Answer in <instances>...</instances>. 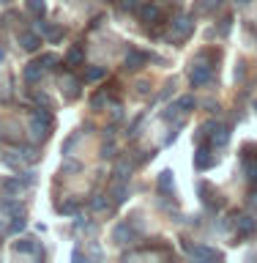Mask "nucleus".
I'll return each instance as SVG.
<instances>
[{"label": "nucleus", "instance_id": "obj_1", "mask_svg": "<svg viewBox=\"0 0 257 263\" xmlns=\"http://www.w3.org/2000/svg\"><path fill=\"white\" fill-rule=\"evenodd\" d=\"M49 129H52V115H49L47 110H36L30 115V132L36 140H44L49 135Z\"/></svg>", "mask_w": 257, "mask_h": 263}, {"label": "nucleus", "instance_id": "obj_2", "mask_svg": "<svg viewBox=\"0 0 257 263\" xmlns=\"http://www.w3.org/2000/svg\"><path fill=\"white\" fill-rule=\"evenodd\" d=\"M213 77V71H211V66H203V63H197L192 66V71H189V82L197 88V85H208Z\"/></svg>", "mask_w": 257, "mask_h": 263}, {"label": "nucleus", "instance_id": "obj_3", "mask_svg": "<svg viewBox=\"0 0 257 263\" xmlns=\"http://www.w3.org/2000/svg\"><path fill=\"white\" fill-rule=\"evenodd\" d=\"M192 30H194V20H189V16H178V20L172 22L170 39H186V36H192Z\"/></svg>", "mask_w": 257, "mask_h": 263}, {"label": "nucleus", "instance_id": "obj_4", "mask_svg": "<svg viewBox=\"0 0 257 263\" xmlns=\"http://www.w3.org/2000/svg\"><path fill=\"white\" fill-rule=\"evenodd\" d=\"M137 14H140V20H143L145 25H156L162 20V11H159V6H156V3H143L137 8Z\"/></svg>", "mask_w": 257, "mask_h": 263}, {"label": "nucleus", "instance_id": "obj_5", "mask_svg": "<svg viewBox=\"0 0 257 263\" xmlns=\"http://www.w3.org/2000/svg\"><path fill=\"white\" fill-rule=\"evenodd\" d=\"M148 63V55L145 52H140V49H131V52L123 58V66H126L129 71H137V69H143V66Z\"/></svg>", "mask_w": 257, "mask_h": 263}, {"label": "nucleus", "instance_id": "obj_6", "mask_svg": "<svg viewBox=\"0 0 257 263\" xmlns=\"http://www.w3.org/2000/svg\"><path fill=\"white\" fill-rule=\"evenodd\" d=\"M82 61H85V47L74 44L69 49V55H66V66H69V69H77V66H82Z\"/></svg>", "mask_w": 257, "mask_h": 263}, {"label": "nucleus", "instance_id": "obj_7", "mask_svg": "<svg viewBox=\"0 0 257 263\" xmlns=\"http://www.w3.org/2000/svg\"><path fill=\"white\" fill-rule=\"evenodd\" d=\"M211 164H213V156H211V151H208V148L203 145L200 151L194 154V167H197V170H208Z\"/></svg>", "mask_w": 257, "mask_h": 263}, {"label": "nucleus", "instance_id": "obj_8", "mask_svg": "<svg viewBox=\"0 0 257 263\" xmlns=\"http://www.w3.org/2000/svg\"><path fill=\"white\" fill-rule=\"evenodd\" d=\"M19 44H22V49H28V52H36V49L41 47V36L38 33H22Z\"/></svg>", "mask_w": 257, "mask_h": 263}, {"label": "nucleus", "instance_id": "obj_9", "mask_svg": "<svg viewBox=\"0 0 257 263\" xmlns=\"http://www.w3.org/2000/svg\"><path fill=\"white\" fill-rule=\"evenodd\" d=\"M189 255H192V258H197V260H216V258H219L213 250H208V247H192V250H189Z\"/></svg>", "mask_w": 257, "mask_h": 263}, {"label": "nucleus", "instance_id": "obj_10", "mask_svg": "<svg viewBox=\"0 0 257 263\" xmlns=\"http://www.w3.org/2000/svg\"><path fill=\"white\" fill-rule=\"evenodd\" d=\"M112 238H115V244H126L129 238H131V228H129V222H121V225L115 228Z\"/></svg>", "mask_w": 257, "mask_h": 263}, {"label": "nucleus", "instance_id": "obj_11", "mask_svg": "<svg viewBox=\"0 0 257 263\" xmlns=\"http://www.w3.org/2000/svg\"><path fill=\"white\" fill-rule=\"evenodd\" d=\"M254 228H257V222L252 217H241V219H238V236H252Z\"/></svg>", "mask_w": 257, "mask_h": 263}, {"label": "nucleus", "instance_id": "obj_12", "mask_svg": "<svg viewBox=\"0 0 257 263\" xmlns=\"http://www.w3.org/2000/svg\"><path fill=\"white\" fill-rule=\"evenodd\" d=\"M41 74H44V66H41V63H30L28 69H25V80H28V82H38Z\"/></svg>", "mask_w": 257, "mask_h": 263}, {"label": "nucleus", "instance_id": "obj_13", "mask_svg": "<svg viewBox=\"0 0 257 263\" xmlns=\"http://www.w3.org/2000/svg\"><path fill=\"white\" fill-rule=\"evenodd\" d=\"M227 140H230V126H219V129L211 135V143H213V145H227Z\"/></svg>", "mask_w": 257, "mask_h": 263}, {"label": "nucleus", "instance_id": "obj_14", "mask_svg": "<svg viewBox=\"0 0 257 263\" xmlns=\"http://www.w3.org/2000/svg\"><path fill=\"white\" fill-rule=\"evenodd\" d=\"M28 11L41 20V16L47 14V3H44V0H28Z\"/></svg>", "mask_w": 257, "mask_h": 263}, {"label": "nucleus", "instance_id": "obj_15", "mask_svg": "<svg viewBox=\"0 0 257 263\" xmlns=\"http://www.w3.org/2000/svg\"><path fill=\"white\" fill-rule=\"evenodd\" d=\"M38 30L44 33V36L52 41V44H55V41H61V36H63V30H61V28H49V25H44V22L38 25Z\"/></svg>", "mask_w": 257, "mask_h": 263}, {"label": "nucleus", "instance_id": "obj_16", "mask_svg": "<svg viewBox=\"0 0 257 263\" xmlns=\"http://www.w3.org/2000/svg\"><path fill=\"white\" fill-rule=\"evenodd\" d=\"M219 3L222 0H200V3L194 6V11L197 14H208V11H213V8H219Z\"/></svg>", "mask_w": 257, "mask_h": 263}, {"label": "nucleus", "instance_id": "obj_17", "mask_svg": "<svg viewBox=\"0 0 257 263\" xmlns=\"http://www.w3.org/2000/svg\"><path fill=\"white\" fill-rule=\"evenodd\" d=\"M170 189H172V173L164 170L159 176V192H170Z\"/></svg>", "mask_w": 257, "mask_h": 263}, {"label": "nucleus", "instance_id": "obj_18", "mask_svg": "<svg viewBox=\"0 0 257 263\" xmlns=\"http://www.w3.org/2000/svg\"><path fill=\"white\" fill-rule=\"evenodd\" d=\"M3 192L19 195V192H22V181H19V178H11V181H6V184H3Z\"/></svg>", "mask_w": 257, "mask_h": 263}, {"label": "nucleus", "instance_id": "obj_19", "mask_svg": "<svg viewBox=\"0 0 257 263\" xmlns=\"http://www.w3.org/2000/svg\"><path fill=\"white\" fill-rule=\"evenodd\" d=\"M14 250L16 252H33V250H36V244H33L30 238H19V241H14Z\"/></svg>", "mask_w": 257, "mask_h": 263}, {"label": "nucleus", "instance_id": "obj_20", "mask_svg": "<svg viewBox=\"0 0 257 263\" xmlns=\"http://www.w3.org/2000/svg\"><path fill=\"white\" fill-rule=\"evenodd\" d=\"M194 104H197L194 96H181V99H178V110H181V112H189Z\"/></svg>", "mask_w": 257, "mask_h": 263}, {"label": "nucleus", "instance_id": "obj_21", "mask_svg": "<svg viewBox=\"0 0 257 263\" xmlns=\"http://www.w3.org/2000/svg\"><path fill=\"white\" fill-rule=\"evenodd\" d=\"M104 74H107V71L98 69V66H96V69H88V71H85V82H96V80H102Z\"/></svg>", "mask_w": 257, "mask_h": 263}, {"label": "nucleus", "instance_id": "obj_22", "mask_svg": "<svg viewBox=\"0 0 257 263\" xmlns=\"http://www.w3.org/2000/svg\"><path fill=\"white\" fill-rule=\"evenodd\" d=\"M143 6V0H121V11H137V8Z\"/></svg>", "mask_w": 257, "mask_h": 263}, {"label": "nucleus", "instance_id": "obj_23", "mask_svg": "<svg viewBox=\"0 0 257 263\" xmlns=\"http://www.w3.org/2000/svg\"><path fill=\"white\" fill-rule=\"evenodd\" d=\"M25 225H28V222H25V217H19V214H16V219L11 222V233H19V230H25Z\"/></svg>", "mask_w": 257, "mask_h": 263}, {"label": "nucleus", "instance_id": "obj_24", "mask_svg": "<svg viewBox=\"0 0 257 263\" xmlns=\"http://www.w3.org/2000/svg\"><path fill=\"white\" fill-rule=\"evenodd\" d=\"M126 186H115V192H112V197H115V203H123V200H126Z\"/></svg>", "mask_w": 257, "mask_h": 263}, {"label": "nucleus", "instance_id": "obj_25", "mask_svg": "<svg viewBox=\"0 0 257 263\" xmlns=\"http://www.w3.org/2000/svg\"><path fill=\"white\" fill-rule=\"evenodd\" d=\"M131 167H129V162H121L118 164V167H115V176H118V178H126V173H129Z\"/></svg>", "mask_w": 257, "mask_h": 263}, {"label": "nucleus", "instance_id": "obj_26", "mask_svg": "<svg viewBox=\"0 0 257 263\" xmlns=\"http://www.w3.org/2000/svg\"><path fill=\"white\" fill-rule=\"evenodd\" d=\"M104 99H107L104 93H96L93 99H90V107H93V110H98V107H102V104H104Z\"/></svg>", "mask_w": 257, "mask_h": 263}, {"label": "nucleus", "instance_id": "obj_27", "mask_svg": "<svg viewBox=\"0 0 257 263\" xmlns=\"http://www.w3.org/2000/svg\"><path fill=\"white\" fill-rule=\"evenodd\" d=\"M61 211H63V214H77V203H74V200L63 203V205H61Z\"/></svg>", "mask_w": 257, "mask_h": 263}, {"label": "nucleus", "instance_id": "obj_28", "mask_svg": "<svg viewBox=\"0 0 257 263\" xmlns=\"http://www.w3.org/2000/svg\"><path fill=\"white\" fill-rule=\"evenodd\" d=\"M38 63H47V69H49V66H55V63H57V58H55V55H44Z\"/></svg>", "mask_w": 257, "mask_h": 263}, {"label": "nucleus", "instance_id": "obj_29", "mask_svg": "<svg viewBox=\"0 0 257 263\" xmlns=\"http://www.w3.org/2000/svg\"><path fill=\"white\" fill-rule=\"evenodd\" d=\"M137 90L140 93H148V82H137Z\"/></svg>", "mask_w": 257, "mask_h": 263}, {"label": "nucleus", "instance_id": "obj_30", "mask_svg": "<svg viewBox=\"0 0 257 263\" xmlns=\"http://www.w3.org/2000/svg\"><path fill=\"white\" fill-rule=\"evenodd\" d=\"M107 205V200H102V197H98V200H93V209H104Z\"/></svg>", "mask_w": 257, "mask_h": 263}, {"label": "nucleus", "instance_id": "obj_31", "mask_svg": "<svg viewBox=\"0 0 257 263\" xmlns=\"http://www.w3.org/2000/svg\"><path fill=\"white\" fill-rule=\"evenodd\" d=\"M238 3H241V6H249V3H252V0H238Z\"/></svg>", "mask_w": 257, "mask_h": 263}, {"label": "nucleus", "instance_id": "obj_32", "mask_svg": "<svg viewBox=\"0 0 257 263\" xmlns=\"http://www.w3.org/2000/svg\"><path fill=\"white\" fill-rule=\"evenodd\" d=\"M0 3H8V0H0Z\"/></svg>", "mask_w": 257, "mask_h": 263}]
</instances>
